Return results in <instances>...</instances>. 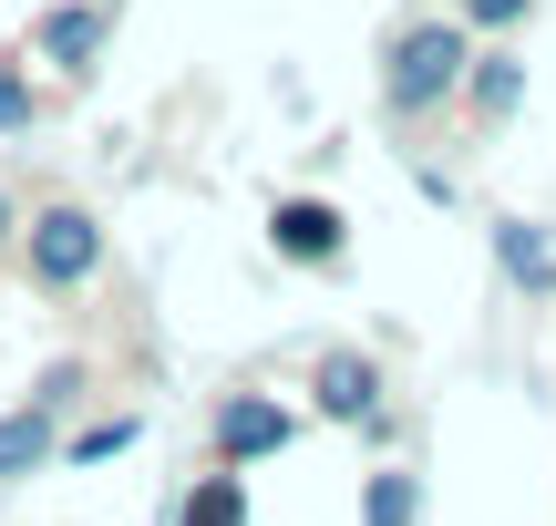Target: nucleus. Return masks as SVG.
I'll return each mask as SVG.
<instances>
[{"mask_svg":"<svg viewBox=\"0 0 556 526\" xmlns=\"http://www.w3.org/2000/svg\"><path fill=\"white\" fill-rule=\"evenodd\" d=\"M464 83V32H443V21H422V32H402L392 52V103L402 114H422V103H443Z\"/></svg>","mask_w":556,"mask_h":526,"instance_id":"nucleus-1","label":"nucleus"},{"mask_svg":"<svg viewBox=\"0 0 556 526\" xmlns=\"http://www.w3.org/2000/svg\"><path fill=\"white\" fill-rule=\"evenodd\" d=\"M93 259H103V227L93 217H83V206H41V217H31V268H41V279H93Z\"/></svg>","mask_w":556,"mask_h":526,"instance_id":"nucleus-2","label":"nucleus"},{"mask_svg":"<svg viewBox=\"0 0 556 526\" xmlns=\"http://www.w3.org/2000/svg\"><path fill=\"white\" fill-rule=\"evenodd\" d=\"M268 238H278V259H340V206L289 197V206L268 217Z\"/></svg>","mask_w":556,"mask_h":526,"instance_id":"nucleus-3","label":"nucleus"},{"mask_svg":"<svg viewBox=\"0 0 556 526\" xmlns=\"http://www.w3.org/2000/svg\"><path fill=\"white\" fill-rule=\"evenodd\" d=\"M319 403H330L340 424H371V403H381L371 362H361V351H330V362H319Z\"/></svg>","mask_w":556,"mask_h":526,"instance_id":"nucleus-4","label":"nucleus"},{"mask_svg":"<svg viewBox=\"0 0 556 526\" xmlns=\"http://www.w3.org/2000/svg\"><path fill=\"white\" fill-rule=\"evenodd\" d=\"M217 444L238 454V465H248V454H278V444H289V413H278V403H227L217 413Z\"/></svg>","mask_w":556,"mask_h":526,"instance_id":"nucleus-5","label":"nucleus"},{"mask_svg":"<svg viewBox=\"0 0 556 526\" xmlns=\"http://www.w3.org/2000/svg\"><path fill=\"white\" fill-rule=\"evenodd\" d=\"M103 41V11H41V52L52 62H83Z\"/></svg>","mask_w":556,"mask_h":526,"instance_id":"nucleus-6","label":"nucleus"},{"mask_svg":"<svg viewBox=\"0 0 556 526\" xmlns=\"http://www.w3.org/2000/svg\"><path fill=\"white\" fill-rule=\"evenodd\" d=\"M176 526H248V496H238V475H206L197 496H186V516Z\"/></svg>","mask_w":556,"mask_h":526,"instance_id":"nucleus-7","label":"nucleus"},{"mask_svg":"<svg viewBox=\"0 0 556 526\" xmlns=\"http://www.w3.org/2000/svg\"><path fill=\"white\" fill-rule=\"evenodd\" d=\"M475 103H484V114H516V103H526V73H516L505 52H484V62H475Z\"/></svg>","mask_w":556,"mask_h":526,"instance_id":"nucleus-8","label":"nucleus"},{"mask_svg":"<svg viewBox=\"0 0 556 526\" xmlns=\"http://www.w3.org/2000/svg\"><path fill=\"white\" fill-rule=\"evenodd\" d=\"M41 444H52V424H41V413H11V424H0V475L41 465Z\"/></svg>","mask_w":556,"mask_h":526,"instance_id":"nucleus-9","label":"nucleus"},{"mask_svg":"<svg viewBox=\"0 0 556 526\" xmlns=\"http://www.w3.org/2000/svg\"><path fill=\"white\" fill-rule=\"evenodd\" d=\"M413 506H422L413 475H371V496H361V516H371V526H413Z\"/></svg>","mask_w":556,"mask_h":526,"instance_id":"nucleus-10","label":"nucleus"},{"mask_svg":"<svg viewBox=\"0 0 556 526\" xmlns=\"http://www.w3.org/2000/svg\"><path fill=\"white\" fill-rule=\"evenodd\" d=\"M505 268H516V279H546V248H536V227H505Z\"/></svg>","mask_w":556,"mask_h":526,"instance_id":"nucleus-11","label":"nucleus"},{"mask_svg":"<svg viewBox=\"0 0 556 526\" xmlns=\"http://www.w3.org/2000/svg\"><path fill=\"white\" fill-rule=\"evenodd\" d=\"M0 124H31V93H21V73H0Z\"/></svg>","mask_w":556,"mask_h":526,"instance_id":"nucleus-12","label":"nucleus"},{"mask_svg":"<svg viewBox=\"0 0 556 526\" xmlns=\"http://www.w3.org/2000/svg\"><path fill=\"white\" fill-rule=\"evenodd\" d=\"M475 21H484V32H505V21H526V0H475Z\"/></svg>","mask_w":556,"mask_h":526,"instance_id":"nucleus-13","label":"nucleus"},{"mask_svg":"<svg viewBox=\"0 0 556 526\" xmlns=\"http://www.w3.org/2000/svg\"><path fill=\"white\" fill-rule=\"evenodd\" d=\"M0 227H11V206H0Z\"/></svg>","mask_w":556,"mask_h":526,"instance_id":"nucleus-14","label":"nucleus"}]
</instances>
